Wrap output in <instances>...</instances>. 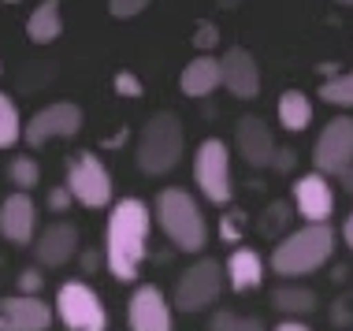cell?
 <instances>
[{"label":"cell","mask_w":353,"mask_h":331,"mask_svg":"<svg viewBox=\"0 0 353 331\" xmlns=\"http://www.w3.org/2000/svg\"><path fill=\"white\" fill-rule=\"evenodd\" d=\"M149 227H152V212L141 197L112 201L108 227H104V264L119 283L138 279V268L145 261Z\"/></svg>","instance_id":"cell-1"},{"label":"cell","mask_w":353,"mask_h":331,"mask_svg":"<svg viewBox=\"0 0 353 331\" xmlns=\"http://www.w3.org/2000/svg\"><path fill=\"white\" fill-rule=\"evenodd\" d=\"M335 227L331 223H316L309 227L305 223L301 231H290L283 234V242L272 250V272L279 279H301V276H312L316 268L331 261L335 253Z\"/></svg>","instance_id":"cell-2"},{"label":"cell","mask_w":353,"mask_h":331,"mask_svg":"<svg viewBox=\"0 0 353 331\" xmlns=\"http://www.w3.org/2000/svg\"><path fill=\"white\" fill-rule=\"evenodd\" d=\"M157 223L168 242L183 253H201L208 245V223L197 197L183 186H164L157 194Z\"/></svg>","instance_id":"cell-3"},{"label":"cell","mask_w":353,"mask_h":331,"mask_svg":"<svg viewBox=\"0 0 353 331\" xmlns=\"http://www.w3.org/2000/svg\"><path fill=\"white\" fill-rule=\"evenodd\" d=\"M183 149H186V130H183V119L175 112H157V116L145 119L138 134V168L145 175H168L179 168L183 160Z\"/></svg>","instance_id":"cell-4"},{"label":"cell","mask_w":353,"mask_h":331,"mask_svg":"<svg viewBox=\"0 0 353 331\" xmlns=\"http://www.w3.org/2000/svg\"><path fill=\"white\" fill-rule=\"evenodd\" d=\"M52 317L68 331H108V309L85 279H68L56 287Z\"/></svg>","instance_id":"cell-5"},{"label":"cell","mask_w":353,"mask_h":331,"mask_svg":"<svg viewBox=\"0 0 353 331\" xmlns=\"http://www.w3.org/2000/svg\"><path fill=\"white\" fill-rule=\"evenodd\" d=\"M68 194L71 201H79L82 209H108L112 205V172L104 168V160L93 153V149H82L68 160Z\"/></svg>","instance_id":"cell-6"},{"label":"cell","mask_w":353,"mask_h":331,"mask_svg":"<svg viewBox=\"0 0 353 331\" xmlns=\"http://www.w3.org/2000/svg\"><path fill=\"white\" fill-rule=\"evenodd\" d=\"M194 183L205 201L227 205L234 194L231 186V149L223 138H205L194 153Z\"/></svg>","instance_id":"cell-7"},{"label":"cell","mask_w":353,"mask_h":331,"mask_svg":"<svg viewBox=\"0 0 353 331\" xmlns=\"http://www.w3.org/2000/svg\"><path fill=\"white\" fill-rule=\"evenodd\" d=\"M219 294H223V264H216L212 257H201L175 283V309L179 313H201V309H212Z\"/></svg>","instance_id":"cell-8"},{"label":"cell","mask_w":353,"mask_h":331,"mask_svg":"<svg viewBox=\"0 0 353 331\" xmlns=\"http://www.w3.org/2000/svg\"><path fill=\"white\" fill-rule=\"evenodd\" d=\"M79 130H82V108L74 101H52L23 123V141L30 149H41L52 138H79Z\"/></svg>","instance_id":"cell-9"},{"label":"cell","mask_w":353,"mask_h":331,"mask_svg":"<svg viewBox=\"0 0 353 331\" xmlns=\"http://www.w3.org/2000/svg\"><path fill=\"white\" fill-rule=\"evenodd\" d=\"M312 164L316 175H342L346 168H353V119L339 116L320 130L316 146H312Z\"/></svg>","instance_id":"cell-10"},{"label":"cell","mask_w":353,"mask_h":331,"mask_svg":"<svg viewBox=\"0 0 353 331\" xmlns=\"http://www.w3.org/2000/svg\"><path fill=\"white\" fill-rule=\"evenodd\" d=\"M219 86L238 101H253L261 93V68H256L250 49L231 45V49L219 56Z\"/></svg>","instance_id":"cell-11"},{"label":"cell","mask_w":353,"mask_h":331,"mask_svg":"<svg viewBox=\"0 0 353 331\" xmlns=\"http://www.w3.org/2000/svg\"><path fill=\"white\" fill-rule=\"evenodd\" d=\"M294 212H298L309 227L331 223V212H335V190H331L327 179L316 175V172L294 179Z\"/></svg>","instance_id":"cell-12"},{"label":"cell","mask_w":353,"mask_h":331,"mask_svg":"<svg viewBox=\"0 0 353 331\" xmlns=\"http://www.w3.org/2000/svg\"><path fill=\"white\" fill-rule=\"evenodd\" d=\"M127 324L130 331H171V305H168L164 290L152 287V283H141L130 294Z\"/></svg>","instance_id":"cell-13"},{"label":"cell","mask_w":353,"mask_h":331,"mask_svg":"<svg viewBox=\"0 0 353 331\" xmlns=\"http://www.w3.org/2000/svg\"><path fill=\"white\" fill-rule=\"evenodd\" d=\"M34 257L45 268H63L79 257V227L68 220H56L49 223L41 234L34 239Z\"/></svg>","instance_id":"cell-14"},{"label":"cell","mask_w":353,"mask_h":331,"mask_svg":"<svg viewBox=\"0 0 353 331\" xmlns=\"http://www.w3.org/2000/svg\"><path fill=\"white\" fill-rule=\"evenodd\" d=\"M52 320V305L41 298H0V331H49Z\"/></svg>","instance_id":"cell-15"},{"label":"cell","mask_w":353,"mask_h":331,"mask_svg":"<svg viewBox=\"0 0 353 331\" xmlns=\"http://www.w3.org/2000/svg\"><path fill=\"white\" fill-rule=\"evenodd\" d=\"M234 146L242 160L250 168H272V157H275V138H272V127L264 123L261 116H242L234 127Z\"/></svg>","instance_id":"cell-16"},{"label":"cell","mask_w":353,"mask_h":331,"mask_svg":"<svg viewBox=\"0 0 353 331\" xmlns=\"http://www.w3.org/2000/svg\"><path fill=\"white\" fill-rule=\"evenodd\" d=\"M37 231V209L30 194H8L0 205V234L15 245H34Z\"/></svg>","instance_id":"cell-17"},{"label":"cell","mask_w":353,"mask_h":331,"mask_svg":"<svg viewBox=\"0 0 353 331\" xmlns=\"http://www.w3.org/2000/svg\"><path fill=\"white\" fill-rule=\"evenodd\" d=\"M223 283L234 290V294H250L264 283V257L250 245H238L231 250V257L223 264Z\"/></svg>","instance_id":"cell-18"},{"label":"cell","mask_w":353,"mask_h":331,"mask_svg":"<svg viewBox=\"0 0 353 331\" xmlns=\"http://www.w3.org/2000/svg\"><path fill=\"white\" fill-rule=\"evenodd\" d=\"M179 90H183L186 97H194V101L216 93L219 90V56H212V52L194 56V60L183 68V74H179Z\"/></svg>","instance_id":"cell-19"},{"label":"cell","mask_w":353,"mask_h":331,"mask_svg":"<svg viewBox=\"0 0 353 331\" xmlns=\"http://www.w3.org/2000/svg\"><path fill=\"white\" fill-rule=\"evenodd\" d=\"M60 34H63L60 4H56V0H45V4H37L34 12H30V19H26V37H30L34 45H52Z\"/></svg>","instance_id":"cell-20"},{"label":"cell","mask_w":353,"mask_h":331,"mask_svg":"<svg viewBox=\"0 0 353 331\" xmlns=\"http://www.w3.org/2000/svg\"><path fill=\"white\" fill-rule=\"evenodd\" d=\"M272 305L286 313L290 320H301L309 317L312 309H316V294H312L309 287H294V283H283V287L272 290Z\"/></svg>","instance_id":"cell-21"},{"label":"cell","mask_w":353,"mask_h":331,"mask_svg":"<svg viewBox=\"0 0 353 331\" xmlns=\"http://www.w3.org/2000/svg\"><path fill=\"white\" fill-rule=\"evenodd\" d=\"M279 123L290 130V134L305 130L312 123V101L305 97L301 90H283V97H279Z\"/></svg>","instance_id":"cell-22"},{"label":"cell","mask_w":353,"mask_h":331,"mask_svg":"<svg viewBox=\"0 0 353 331\" xmlns=\"http://www.w3.org/2000/svg\"><path fill=\"white\" fill-rule=\"evenodd\" d=\"M23 141V116H19L15 101L0 90V149H12Z\"/></svg>","instance_id":"cell-23"},{"label":"cell","mask_w":353,"mask_h":331,"mask_svg":"<svg viewBox=\"0 0 353 331\" xmlns=\"http://www.w3.org/2000/svg\"><path fill=\"white\" fill-rule=\"evenodd\" d=\"M8 179L15 183V194H30L37 183H41V168H37L34 157L19 153L12 157V164H8Z\"/></svg>","instance_id":"cell-24"},{"label":"cell","mask_w":353,"mask_h":331,"mask_svg":"<svg viewBox=\"0 0 353 331\" xmlns=\"http://www.w3.org/2000/svg\"><path fill=\"white\" fill-rule=\"evenodd\" d=\"M320 97L327 105H339V108H353V71L346 74H331V79L320 82Z\"/></svg>","instance_id":"cell-25"},{"label":"cell","mask_w":353,"mask_h":331,"mask_svg":"<svg viewBox=\"0 0 353 331\" xmlns=\"http://www.w3.org/2000/svg\"><path fill=\"white\" fill-rule=\"evenodd\" d=\"M290 216H294V209L286 201H272L268 209H264V216H261V231L264 234H283L286 223H290Z\"/></svg>","instance_id":"cell-26"},{"label":"cell","mask_w":353,"mask_h":331,"mask_svg":"<svg viewBox=\"0 0 353 331\" xmlns=\"http://www.w3.org/2000/svg\"><path fill=\"white\" fill-rule=\"evenodd\" d=\"M112 86H116V93H119V97H127V101H138L141 93H145V86H141V79L134 71H116Z\"/></svg>","instance_id":"cell-27"},{"label":"cell","mask_w":353,"mask_h":331,"mask_svg":"<svg viewBox=\"0 0 353 331\" xmlns=\"http://www.w3.org/2000/svg\"><path fill=\"white\" fill-rule=\"evenodd\" d=\"M41 287H45V276L37 268H23V272H19V294H23V298H41Z\"/></svg>","instance_id":"cell-28"},{"label":"cell","mask_w":353,"mask_h":331,"mask_svg":"<svg viewBox=\"0 0 353 331\" xmlns=\"http://www.w3.org/2000/svg\"><path fill=\"white\" fill-rule=\"evenodd\" d=\"M145 8H149V0H112L108 15L112 19H138V15H145Z\"/></svg>","instance_id":"cell-29"},{"label":"cell","mask_w":353,"mask_h":331,"mask_svg":"<svg viewBox=\"0 0 353 331\" xmlns=\"http://www.w3.org/2000/svg\"><path fill=\"white\" fill-rule=\"evenodd\" d=\"M45 205H49V212H68V209H71L68 186H52V190L45 194Z\"/></svg>","instance_id":"cell-30"},{"label":"cell","mask_w":353,"mask_h":331,"mask_svg":"<svg viewBox=\"0 0 353 331\" xmlns=\"http://www.w3.org/2000/svg\"><path fill=\"white\" fill-rule=\"evenodd\" d=\"M216 41H219V30H216V26H212V23H197V37H194V45H197V49L208 52Z\"/></svg>","instance_id":"cell-31"},{"label":"cell","mask_w":353,"mask_h":331,"mask_svg":"<svg viewBox=\"0 0 353 331\" xmlns=\"http://www.w3.org/2000/svg\"><path fill=\"white\" fill-rule=\"evenodd\" d=\"M238 317L231 313V309H216L212 313V324H208V331H234Z\"/></svg>","instance_id":"cell-32"},{"label":"cell","mask_w":353,"mask_h":331,"mask_svg":"<svg viewBox=\"0 0 353 331\" xmlns=\"http://www.w3.org/2000/svg\"><path fill=\"white\" fill-rule=\"evenodd\" d=\"M294 164H298V153H294V149H275V157H272L275 172H294Z\"/></svg>","instance_id":"cell-33"},{"label":"cell","mask_w":353,"mask_h":331,"mask_svg":"<svg viewBox=\"0 0 353 331\" xmlns=\"http://www.w3.org/2000/svg\"><path fill=\"white\" fill-rule=\"evenodd\" d=\"M79 261H82V272H97L104 257H101L97 250H85V253H79Z\"/></svg>","instance_id":"cell-34"},{"label":"cell","mask_w":353,"mask_h":331,"mask_svg":"<svg viewBox=\"0 0 353 331\" xmlns=\"http://www.w3.org/2000/svg\"><path fill=\"white\" fill-rule=\"evenodd\" d=\"M219 231H223V239H227V242H234V239H238V212H231V216H227Z\"/></svg>","instance_id":"cell-35"},{"label":"cell","mask_w":353,"mask_h":331,"mask_svg":"<svg viewBox=\"0 0 353 331\" xmlns=\"http://www.w3.org/2000/svg\"><path fill=\"white\" fill-rule=\"evenodd\" d=\"M234 331H268V328H264V320H256V317H242L234 324Z\"/></svg>","instance_id":"cell-36"},{"label":"cell","mask_w":353,"mask_h":331,"mask_svg":"<svg viewBox=\"0 0 353 331\" xmlns=\"http://www.w3.org/2000/svg\"><path fill=\"white\" fill-rule=\"evenodd\" d=\"M272 331H312V328L305 324V320H283V324L272 328Z\"/></svg>","instance_id":"cell-37"},{"label":"cell","mask_w":353,"mask_h":331,"mask_svg":"<svg viewBox=\"0 0 353 331\" xmlns=\"http://www.w3.org/2000/svg\"><path fill=\"white\" fill-rule=\"evenodd\" d=\"M342 242H346L350 250H353V212L346 216V223H342Z\"/></svg>","instance_id":"cell-38"},{"label":"cell","mask_w":353,"mask_h":331,"mask_svg":"<svg viewBox=\"0 0 353 331\" xmlns=\"http://www.w3.org/2000/svg\"><path fill=\"white\" fill-rule=\"evenodd\" d=\"M339 179H342V190H346V194L353 197V168H346V172H342Z\"/></svg>","instance_id":"cell-39"},{"label":"cell","mask_w":353,"mask_h":331,"mask_svg":"<svg viewBox=\"0 0 353 331\" xmlns=\"http://www.w3.org/2000/svg\"><path fill=\"white\" fill-rule=\"evenodd\" d=\"M0 74H4V60H0Z\"/></svg>","instance_id":"cell-40"}]
</instances>
